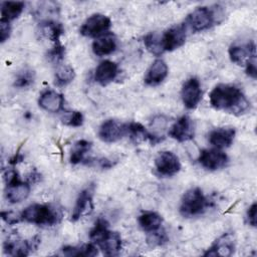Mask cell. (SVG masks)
Listing matches in <instances>:
<instances>
[{"instance_id": "27", "label": "cell", "mask_w": 257, "mask_h": 257, "mask_svg": "<svg viewBox=\"0 0 257 257\" xmlns=\"http://www.w3.org/2000/svg\"><path fill=\"white\" fill-rule=\"evenodd\" d=\"M42 33L49 38L54 44L60 43V36L64 32V28L61 23L52 20H46L40 23Z\"/></svg>"}, {"instance_id": "37", "label": "cell", "mask_w": 257, "mask_h": 257, "mask_svg": "<svg viewBox=\"0 0 257 257\" xmlns=\"http://www.w3.org/2000/svg\"><path fill=\"white\" fill-rule=\"evenodd\" d=\"M256 210H257V204L254 202L247 210L246 212V219L249 225L252 227L256 226Z\"/></svg>"}, {"instance_id": "2", "label": "cell", "mask_w": 257, "mask_h": 257, "mask_svg": "<svg viewBox=\"0 0 257 257\" xmlns=\"http://www.w3.org/2000/svg\"><path fill=\"white\" fill-rule=\"evenodd\" d=\"M89 239L106 256L117 255L121 249V237L118 232L110 231L105 219L98 218L89 232Z\"/></svg>"}, {"instance_id": "19", "label": "cell", "mask_w": 257, "mask_h": 257, "mask_svg": "<svg viewBox=\"0 0 257 257\" xmlns=\"http://www.w3.org/2000/svg\"><path fill=\"white\" fill-rule=\"evenodd\" d=\"M236 131L231 126L217 127L209 134V143L216 149H225L232 145Z\"/></svg>"}, {"instance_id": "4", "label": "cell", "mask_w": 257, "mask_h": 257, "mask_svg": "<svg viewBox=\"0 0 257 257\" xmlns=\"http://www.w3.org/2000/svg\"><path fill=\"white\" fill-rule=\"evenodd\" d=\"M208 207L209 201L207 197L200 188L195 187L184 193L179 210L183 217L191 218L203 214Z\"/></svg>"}, {"instance_id": "11", "label": "cell", "mask_w": 257, "mask_h": 257, "mask_svg": "<svg viewBox=\"0 0 257 257\" xmlns=\"http://www.w3.org/2000/svg\"><path fill=\"white\" fill-rule=\"evenodd\" d=\"M202 88L197 77L188 78L182 86L181 97L184 105L188 109H194L202 99Z\"/></svg>"}, {"instance_id": "31", "label": "cell", "mask_w": 257, "mask_h": 257, "mask_svg": "<svg viewBox=\"0 0 257 257\" xmlns=\"http://www.w3.org/2000/svg\"><path fill=\"white\" fill-rule=\"evenodd\" d=\"M35 80V72L30 68H24L18 72L13 85L17 88H26L33 84Z\"/></svg>"}, {"instance_id": "18", "label": "cell", "mask_w": 257, "mask_h": 257, "mask_svg": "<svg viewBox=\"0 0 257 257\" xmlns=\"http://www.w3.org/2000/svg\"><path fill=\"white\" fill-rule=\"evenodd\" d=\"M38 104L42 109L48 112H59L63 109L64 97L61 93L55 90L47 89L40 94Z\"/></svg>"}, {"instance_id": "7", "label": "cell", "mask_w": 257, "mask_h": 257, "mask_svg": "<svg viewBox=\"0 0 257 257\" xmlns=\"http://www.w3.org/2000/svg\"><path fill=\"white\" fill-rule=\"evenodd\" d=\"M110 19L100 13H95L90 15L81 25L79 32L81 35L86 37H98L110 28Z\"/></svg>"}, {"instance_id": "30", "label": "cell", "mask_w": 257, "mask_h": 257, "mask_svg": "<svg viewBox=\"0 0 257 257\" xmlns=\"http://www.w3.org/2000/svg\"><path fill=\"white\" fill-rule=\"evenodd\" d=\"M144 44L154 55L159 56L164 53L161 45V36L156 32H150L144 37Z\"/></svg>"}, {"instance_id": "3", "label": "cell", "mask_w": 257, "mask_h": 257, "mask_svg": "<svg viewBox=\"0 0 257 257\" xmlns=\"http://www.w3.org/2000/svg\"><path fill=\"white\" fill-rule=\"evenodd\" d=\"M22 221L38 226H53L60 222L61 214L54 207L46 204H32L21 213Z\"/></svg>"}, {"instance_id": "34", "label": "cell", "mask_w": 257, "mask_h": 257, "mask_svg": "<svg viewBox=\"0 0 257 257\" xmlns=\"http://www.w3.org/2000/svg\"><path fill=\"white\" fill-rule=\"evenodd\" d=\"M65 55V47L61 44V43H58V44H54V46L48 51V59L52 62H59L63 59Z\"/></svg>"}, {"instance_id": "21", "label": "cell", "mask_w": 257, "mask_h": 257, "mask_svg": "<svg viewBox=\"0 0 257 257\" xmlns=\"http://www.w3.org/2000/svg\"><path fill=\"white\" fill-rule=\"evenodd\" d=\"M168 73L169 69L166 62L163 59H156L147 70L144 81L147 85L156 86L165 80Z\"/></svg>"}, {"instance_id": "32", "label": "cell", "mask_w": 257, "mask_h": 257, "mask_svg": "<svg viewBox=\"0 0 257 257\" xmlns=\"http://www.w3.org/2000/svg\"><path fill=\"white\" fill-rule=\"evenodd\" d=\"M147 241L149 245H151L152 247H156V246H162L165 243H167L169 241V238L166 232L160 228L154 232H150L147 238Z\"/></svg>"}, {"instance_id": "16", "label": "cell", "mask_w": 257, "mask_h": 257, "mask_svg": "<svg viewBox=\"0 0 257 257\" xmlns=\"http://www.w3.org/2000/svg\"><path fill=\"white\" fill-rule=\"evenodd\" d=\"M235 251V239L232 234L220 236L204 253L205 256H231Z\"/></svg>"}, {"instance_id": "10", "label": "cell", "mask_w": 257, "mask_h": 257, "mask_svg": "<svg viewBox=\"0 0 257 257\" xmlns=\"http://www.w3.org/2000/svg\"><path fill=\"white\" fill-rule=\"evenodd\" d=\"M40 244V237L34 236L30 240L8 239L4 242V253L11 256H27Z\"/></svg>"}, {"instance_id": "9", "label": "cell", "mask_w": 257, "mask_h": 257, "mask_svg": "<svg viewBox=\"0 0 257 257\" xmlns=\"http://www.w3.org/2000/svg\"><path fill=\"white\" fill-rule=\"evenodd\" d=\"M187 37V27L184 23L174 25L161 35L163 51H173L184 45Z\"/></svg>"}, {"instance_id": "38", "label": "cell", "mask_w": 257, "mask_h": 257, "mask_svg": "<svg viewBox=\"0 0 257 257\" xmlns=\"http://www.w3.org/2000/svg\"><path fill=\"white\" fill-rule=\"evenodd\" d=\"M246 73L253 79L257 76V68H256V58L251 59L246 63Z\"/></svg>"}, {"instance_id": "23", "label": "cell", "mask_w": 257, "mask_h": 257, "mask_svg": "<svg viewBox=\"0 0 257 257\" xmlns=\"http://www.w3.org/2000/svg\"><path fill=\"white\" fill-rule=\"evenodd\" d=\"M117 47L116 37L112 33H104L98 36L92 42V51L97 56H104L111 54Z\"/></svg>"}, {"instance_id": "26", "label": "cell", "mask_w": 257, "mask_h": 257, "mask_svg": "<svg viewBox=\"0 0 257 257\" xmlns=\"http://www.w3.org/2000/svg\"><path fill=\"white\" fill-rule=\"evenodd\" d=\"M61 254L65 256L90 257L97 255V247L93 243H87L81 246H64L61 248Z\"/></svg>"}, {"instance_id": "25", "label": "cell", "mask_w": 257, "mask_h": 257, "mask_svg": "<svg viewBox=\"0 0 257 257\" xmlns=\"http://www.w3.org/2000/svg\"><path fill=\"white\" fill-rule=\"evenodd\" d=\"M138 222L144 231L150 233L161 228V225L163 223V218L160 214L156 212L147 211L142 213L139 216Z\"/></svg>"}, {"instance_id": "29", "label": "cell", "mask_w": 257, "mask_h": 257, "mask_svg": "<svg viewBox=\"0 0 257 257\" xmlns=\"http://www.w3.org/2000/svg\"><path fill=\"white\" fill-rule=\"evenodd\" d=\"M75 77V72L73 67L70 65H61L57 68L54 74V83L59 86H65L69 84Z\"/></svg>"}, {"instance_id": "15", "label": "cell", "mask_w": 257, "mask_h": 257, "mask_svg": "<svg viewBox=\"0 0 257 257\" xmlns=\"http://www.w3.org/2000/svg\"><path fill=\"white\" fill-rule=\"evenodd\" d=\"M229 57L237 65H246V63L256 58V45L253 41L245 44H232L229 48Z\"/></svg>"}, {"instance_id": "13", "label": "cell", "mask_w": 257, "mask_h": 257, "mask_svg": "<svg viewBox=\"0 0 257 257\" xmlns=\"http://www.w3.org/2000/svg\"><path fill=\"white\" fill-rule=\"evenodd\" d=\"M198 161L203 168L216 171L224 168L228 164L229 158L220 149H205L200 152Z\"/></svg>"}, {"instance_id": "6", "label": "cell", "mask_w": 257, "mask_h": 257, "mask_svg": "<svg viewBox=\"0 0 257 257\" xmlns=\"http://www.w3.org/2000/svg\"><path fill=\"white\" fill-rule=\"evenodd\" d=\"M216 20L215 10L210 7L202 6L191 12L187 16L184 24L187 29L189 28L193 32H201L211 28L216 23Z\"/></svg>"}, {"instance_id": "36", "label": "cell", "mask_w": 257, "mask_h": 257, "mask_svg": "<svg viewBox=\"0 0 257 257\" xmlns=\"http://www.w3.org/2000/svg\"><path fill=\"white\" fill-rule=\"evenodd\" d=\"M11 34V25L8 22H1L0 21V41L4 43Z\"/></svg>"}, {"instance_id": "35", "label": "cell", "mask_w": 257, "mask_h": 257, "mask_svg": "<svg viewBox=\"0 0 257 257\" xmlns=\"http://www.w3.org/2000/svg\"><path fill=\"white\" fill-rule=\"evenodd\" d=\"M1 217H2L3 221H5L8 225H14V224L22 221L21 214L20 215L16 214L13 211H3L1 213Z\"/></svg>"}, {"instance_id": "20", "label": "cell", "mask_w": 257, "mask_h": 257, "mask_svg": "<svg viewBox=\"0 0 257 257\" xmlns=\"http://www.w3.org/2000/svg\"><path fill=\"white\" fill-rule=\"evenodd\" d=\"M118 73L117 64L111 60L101 61L94 72V80L102 86L109 84L113 81Z\"/></svg>"}, {"instance_id": "8", "label": "cell", "mask_w": 257, "mask_h": 257, "mask_svg": "<svg viewBox=\"0 0 257 257\" xmlns=\"http://www.w3.org/2000/svg\"><path fill=\"white\" fill-rule=\"evenodd\" d=\"M127 135V123L117 119L109 118L104 120L98 128V137L104 143H115Z\"/></svg>"}, {"instance_id": "12", "label": "cell", "mask_w": 257, "mask_h": 257, "mask_svg": "<svg viewBox=\"0 0 257 257\" xmlns=\"http://www.w3.org/2000/svg\"><path fill=\"white\" fill-rule=\"evenodd\" d=\"M155 167L157 172L166 177L176 175L181 170V163L177 155L170 151H163L158 154L155 159Z\"/></svg>"}, {"instance_id": "33", "label": "cell", "mask_w": 257, "mask_h": 257, "mask_svg": "<svg viewBox=\"0 0 257 257\" xmlns=\"http://www.w3.org/2000/svg\"><path fill=\"white\" fill-rule=\"evenodd\" d=\"M62 120H63V123H65L68 126L78 127V126H81L83 123V115L80 111L73 110L66 113L62 118Z\"/></svg>"}, {"instance_id": "1", "label": "cell", "mask_w": 257, "mask_h": 257, "mask_svg": "<svg viewBox=\"0 0 257 257\" xmlns=\"http://www.w3.org/2000/svg\"><path fill=\"white\" fill-rule=\"evenodd\" d=\"M211 105L217 109L234 115H242L250 110L251 104L242 90L233 84L220 83L209 95Z\"/></svg>"}, {"instance_id": "5", "label": "cell", "mask_w": 257, "mask_h": 257, "mask_svg": "<svg viewBox=\"0 0 257 257\" xmlns=\"http://www.w3.org/2000/svg\"><path fill=\"white\" fill-rule=\"evenodd\" d=\"M4 180L6 182L5 196L10 203H20L29 196L30 184L21 181L16 171H7L4 175Z\"/></svg>"}, {"instance_id": "14", "label": "cell", "mask_w": 257, "mask_h": 257, "mask_svg": "<svg viewBox=\"0 0 257 257\" xmlns=\"http://www.w3.org/2000/svg\"><path fill=\"white\" fill-rule=\"evenodd\" d=\"M169 136L177 142L184 143L192 140L195 136V124L188 115L179 117L169 131Z\"/></svg>"}, {"instance_id": "28", "label": "cell", "mask_w": 257, "mask_h": 257, "mask_svg": "<svg viewBox=\"0 0 257 257\" xmlns=\"http://www.w3.org/2000/svg\"><path fill=\"white\" fill-rule=\"evenodd\" d=\"M91 143L86 140H79L72 146L69 161L72 165H77L84 161L85 155L90 151Z\"/></svg>"}, {"instance_id": "22", "label": "cell", "mask_w": 257, "mask_h": 257, "mask_svg": "<svg viewBox=\"0 0 257 257\" xmlns=\"http://www.w3.org/2000/svg\"><path fill=\"white\" fill-rule=\"evenodd\" d=\"M127 135L131 138L132 142L135 144H140L142 142H150L153 146L162 142L163 138L155 136L151 133H149L146 127L136 121H132L127 123Z\"/></svg>"}, {"instance_id": "24", "label": "cell", "mask_w": 257, "mask_h": 257, "mask_svg": "<svg viewBox=\"0 0 257 257\" xmlns=\"http://www.w3.org/2000/svg\"><path fill=\"white\" fill-rule=\"evenodd\" d=\"M24 3L21 1H4L1 4V22L10 23L22 13Z\"/></svg>"}, {"instance_id": "17", "label": "cell", "mask_w": 257, "mask_h": 257, "mask_svg": "<svg viewBox=\"0 0 257 257\" xmlns=\"http://www.w3.org/2000/svg\"><path fill=\"white\" fill-rule=\"evenodd\" d=\"M93 210V202H92V191L90 189L82 190L75 202L71 213V221L76 222L83 216L90 214Z\"/></svg>"}]
</instances>
